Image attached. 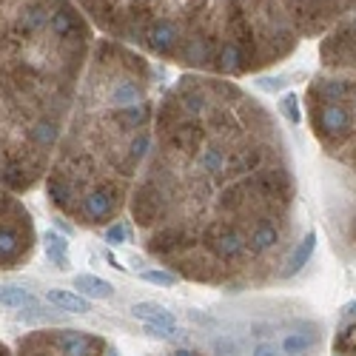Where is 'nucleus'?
I'll list each match as a JSON object with an SVG mask.
<instances>
[{
  "label": "nucleus",
  "instance_id": "nucleus-23",
  "mask_svg": "<svg viewBox=\"0 0 356 356\" xmlns=\"http://www.w3.org/2000/svg\"><path fill=\"white\" fill-rule=\"evenodd\" d=\"M334 356H339V353H334Z\"/></svg>",
  "mask_w": 356,
  "mask_h": 356
},
{
  "label": "nucleus",
  "instance_id": "nucleus-13",
  "mask_svg": "<svg viewBox=\"0 0 356 356\" xmlns=\"http://www.w3.org/2000/svg\"><path fill=\"white\" fill-rule=\"evenodd\" d=\"M337 353L339 356H356V322L337 337Z\"/></svg>",
  "mask_w": 356,
  "mask_h": 356
},
{
  "label": "nucleus",
  "instance_id": "nucleus-2",
  "mask_svg": "<svg viewBox=\"0 0 356 356\" xmlns=\"http://www.w3.org/2000/svg\"><path fill=\"white\" fill-rule=\"evenodd\" d=\"M117 205H120V191L111 186H100V188H88L77 200L74 214L83 217V222H106L108 217H114Z\"/></svg>",
  "mask_w": 356,
  "mask_h": 356
},
{
  "label": "nucleus",
  "instance_id": "nucleus-19",
  "mask_svg": "<svg viewBox=\"0 0 356 356\" xmlns=\"http://www.w3.org/2000/svg\"><path fill=\"white\" fill-rule=\"evenodd\" d=\"M342 314H345V316H353V314H356V300H353V302H348V305L342 308Z\"/></svg>",
  "mask_w": 356,
  "mask_h": 356
},
{
  "label": "nucleus",
  "instance_id": "nucleus-3",
  "mask_svg": "<svg viewBox=\"0 0 356 356\" xmlns=\"http://www.w3.org/2000/svg\"><path fill=\"white\" fill-rule=\"evenodd\" d=\"M143 40H145V46L152 49L154 54H160V57H171V54L180 51L183 32H180V26H177L174 20L160 17V20H154V23L143 32Z\"/></svg>",
  "mask_w": 356,
  "mask_h": 356
},
{
  "label": "nucleus",
  "instance_id": "nucleus-14",
  "mask_svg": "<svg viewBox=\"0 0 356 356\" xmlns=\"http://www.w3.org/2000/svg\"><path fill=\"white\" fill-rule=\"evenodd\" d=\"M140 280L143 282H152V285H163V288H171L174 282H177V274H171V271H143L140 274Z\"/></svg>",
  "mask_w": 356,
  "mask_h": 356
},
{
  "label": "nucleus",
  "instance_id": "nucleus-11",
  "mask_svg": "<svg viewBox=\"0 0 356 356\" xmlns=\"http://www.w3.org/2000/svg\"><path fill=\"white\" fill-rule=\"evenodd\" d=\"M43 248H46V257H49L60 271L69 268V243H66L57 231H46V234H43Z\"/></svg>",
  "mask_w": 356,
  "mask_h": 356
},
{
  "label": "nucleus",
  "instance_id": "nucleus-10",
  "mask_svg": "<svg viewBox=\"0 0 356 356\" xmlns=\"http://www.w3.org/2000/svg\"><path fill=\"white\" fill-rule=\"evenodd\" d=\"M0 305L6 308H32L38 311V296L20 285H0Z\"/></svg>",
  "mask_w": 356,
  "mask_h": 356
},
{
  "label": "nucleus",
  "instance_id": "nucleus-17",
  "mask_svg": "<svg viewBox=\"0 0 356 356\" xmlns=\"http://www.w3.org/2000/svg\"><path fill=\"white\" fill-rule=\"evenodd\" d=\"M251 356H280V345L277 342H259V345H254Z\"/></svg>",
  "mask_w": 356,
  "mask_h": 356
},
{
  "label": "nucleus",
  "instance_id": "nucleus-6",
  "mask_svg": "<svg viewBox=\"0 0 356 356\" xmlns=\"http://www.w3.org/2000/svg\"><path fill=\"white\" fill-rule=\"evenodd\" d=\"M316 342H319V334H316V328H311V325H308V328H302V331H291V334H285L280 350L288 353V356H302V353H308Z\"/></svg>",
  "mask_w": 356,
  "mask_h": 356
},
{
  "label": "nucleus",
  "instance_id": "nucleus-1",
  "mask_svg": "<svg viewBox=\"0 0 356 356\" xmlns=\"http://www.w3.org/2000/svg\"><path fill=\"white\" fill-rule=\"evenodd\" d=\"M311 123L325 145L337 148L356 131V108L353 103H311Z\"/></svg>",
  "mask_w": 356,
  "mask_h": 356
},
{
  "label": "nucleus",
  "instance_id": "nucleus-5",
  "mask_svg": "<svg viewBox=\"0 0 356 356\" xmlns=\"http://www.w3.org/2000/svg\"><path fill=\"white\" fill-rule=\"evenodd\" d=\"M46 302H51L54 308H60V311H69V314H88V311H92V302H88L86 296L72 293V291H66V288H51V291H46Z\"/></svg>",
  "mask_w": 356,
  "mask_h": 356
},
{
  "label": "nucleus",
  "instance_id": "nucleus-21",
  "mask_svg": "<svg viewBox=\"0 0 356 356\" xmlns=\"http://www.w3.org/2000/svg\"><path fill=\"white\" fill-rule=\"evenodd\" d=\"M350 234H353V243H356V217H353V228H350Z\"/></svg>",
  "mask_w": 356,
  "mask_h": 356
},
{
  "label": "nucleus",
  "instance_id": "nucleus-8",
  "mask_svg": "<svg viewBox=\"0 0 356 356\" xmlns=\"http://www.w3.org/2000/svg\"><path fill=\"white\" fill-rule=\"evenodd\" d=\"M131 316L134 319H143L145 325H168V328H174L177 319L168 308L157 305V302H134L131 305Z\"/></svg>",
  "mask_w": 356,
  "mask_h": 356
},
{
  "label": "nucleus",
  "instance_id": "nucleus-22",
  "mask_svg": "<svg viewBox=\"0 0 356 356\" xmlns=\"http://www.w3.org/2000/svg\"><path fill=\"white\" fill-rule=\"evenodd\" d=\"M106 356H120V353H117V350H108V353H106Z\"/></svg>",
  "mask_w": 356,
  "mask_h": 356
},
{
  "label": "nucleus",
  "instance_id": "nucleus-9",
  "mask_svg": "<svg viewBox=\"0 0 356 356\" xmlns=\"http://www.w3.org/2000/svg\"><path fill=\"white\" fill-rule=\"evenodd\" d=\"M314 248H316V231H308V234L302 236V243H296V248H293V254H291V259H288V268L282 271V277H293L296 271H302L305 262H308L311 254H314Z\"/></svg>",
  "mask_w": 356,
  "mask_h": 356
},
{
  "label": "nucleus",
  "instance_id": "nucleus-7",
  "mask_svg": "<svg viewBox=\"0 0 356 356\" xmlns=\"http://www.w3.org/2000/svg\"><path fill=\"white\" fill-rule=\"evenodd\" d=\"M74 288L80 291V296H86V300H108V296L114 293V285L97 274H80L74 277Z\"/></svg>",
  "mask_w": 356,
  "mask_h": 356
},
{
  "label": "nucleus",
  "instance_id": "nucleus-15",
  "mask_svg": "<svg viewBox=\"0 0 356 356\" xmlns=\"http://www.w3.org/2000/svg\"><path fill=\"white\" fill-rule=\"evenodd\" d=\"M129 240V228L123 225V222H114L111 228H106V243H111V245H123Z\"/></svg>",
  "mask_w": 356,
  "mask_h": 356
},
{
  "label": "nucleus",
  "instance_id": "nucleus-4",
  "mask_svg": "<svg viewBox=\"0 0 356 356\" xmlns=\"http://www.w3.org/2000/svg\"><path fill=\"white\" fill-rule=\"evenodd\" d=\"M54 345L63 350V356H100L106 342L97 337H86L80 331H60L54 334Z\"/></svg>",
  "mask_w": 356,
  "mask_h": 356
},
{
  "label": "nucleus",
  "instance_id": "nucleus-12",
  "mask_svg": "<svg viewBox=\"0 0 356 356\" xmlns=\"http://www.w3.org/2000/svg\"><path fill=\"white\" fill-rule=\"evenodd\" d=\"M280 111L285 114V120L293 123V126L302 120V114H300V97H296V92H288V95L280 100Z\"/></svg>",
  "mask_w": 356,
  "mask_h": 356
},
{
  "label": "nucleus",
  "instance_id": "nucleus-16",
  "mask_svg": "<svg viewBox=\"0 0 356 356\" xmlns=\"http://www.w3.org/2000/svg\"><path fill=\"white\" fill-rule=\"evenodd\" d=\"M145 334L154 337V339H174L177 334H180V328H168V325H145Z\"/></svg>",
  "mask_w": 356,
  "mask_h": 356
},
{
  "label": "nucleus",
  "instance_id": "nucleus-18",
  "mask_svg": "<svg viewBox=\"0 0 356 356\" xmlns=\"http://www.w3.org/2000/svg\"><path fill=\"white\" fill-rule=\"evenodd\" d=\"M257 83H259L262 92H280V88L285 86V77H262V80H257Z\"/></svg>",
  "mask_w": 356,
  "mask_h": 356
},
{
  "label": "nucleus",
  "instance_id": "nucleus-20",
  "mask_svg": "<svg viewBox=\"0 0 356 356\" xmlns=\"http://www.w3.org/2000/svg\"><path fill=\"white\" fill-rule=\"evenodd\" d=\"M171 356H200V353H194V350H177V353H171Z\"/></svg>",
  "mask_w": 356,
  "mask_h": 356
}]
</instances>
